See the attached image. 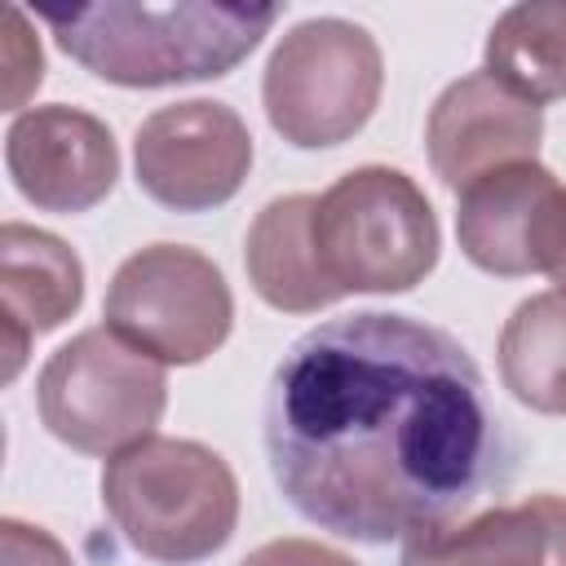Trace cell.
<instances>
[{"label":"cell","mask_w":566,"mask_h":566,"mask_svg":"<svg viewBox=\"0 0 566 566\" xmlns=\"http://www.w3.org/2000/svg\"><path fill=\"white\" fill-rule=\"evenodd\" d=\"M314 252L327 283L349 292H411L442 252V230L424 190L389 164L336 177L314 203Z\"/></svg>","instance_id":"277c9868"},{"label":"cell","mask_w":566,"mask_h":566,"mask_svg":"<svg viewBox=\"0 0 566 566\" xmlns=\"http://www.w3.org/2000/svg\"><path fill=\"white\" fill-rule=\"evenodd\" d=\"M4 168L27 203L75 217L97 208L119 177L111 128L66 102L22 111L4 133Z\"/></svg>","instance_id":"9c48e42d"},{"label":"cell","mask_w":566,"mask_h":566,"mask_svg":"<svg viewBox=\"0 0 566 566\" xmlns=\"http://www.w3.org/2000/svg\"><path fill=\"white\" fill-rule=\"evenodd\" d=\"M553 190L557 177L535 159L495 168L464 186L455 203V239L469 265L500 279L531 274V230Z\"/></svg>","instance_id":"4fadbf2b"},{"label":"cell","mask_w":566,"mask_h":566,"mask_svg":"<svg viewBox=\"0 0 566 566\" xmlns=\"http://www.w3.org/2000/svg\"><path fill=\"white\" fill-rule=\"evenodd\" d=\"M102 509L146 562L195 566L230 544L239 526V482L212 447L150 433L106 460Z\"/></svg>","instance_id":"3957f363"},{"label":"cell","mask_w":566,"mask_h":566,"mask_svg":"<svg viewBox=\"0 0 566 566\" xmlns=\"http://www.w3.org/2000/svg\"><path fill=\"white\" fill-rule=\"evenodd\" d=\"M283 500L340 539L451 526L513 478V442L469 349L407 314L327 318L270 376L261 411Z\"/></svg>","instance_id":"6da1fadb"},{"label":"cell","mask_w":566,"mask_h":566,"mask_svg":"<svg viewBox=\"0 0 566 566\" xmlns=\"http://www.w3.org/2000/svg\"><path fill=\"white\" fill-rule=\"evenodd\" d=\"M0 562L4 566H75L71 553L31 522L18 517H0Z\"/></svg>","instance_id":"d6986e66"},{"label":"cell","mask_w":566,"mask_h":566,"mask_svg":"<svg viewBox=\"0 0 566 566\" xmlns=\"http://www.w3.org/2000/svg\"><path fill=\"white\" fill-rule=\"evenodd\" d=\"M239 566H358L349 553L332 548V544H318V539H305V535H283V539H270L261 548H252Z\"/></svg>","instance_id":"ffe728a7"},{"label":"cell","mask_w":566,"mask_h":566,"mask_svg":"<svg viewBox=\"0 0 566 566\" xmlns=\"http://www.w3.org/2000/svg\"><path fill=\"white\" fill-rule=\"evenodd\" d=\"M398 566H566V495L539 491L407 535Z\"/></svg>","instance_id":"7c38bea8"},{"label":"cell","mask_w":566,"mask_h":566,"mask_svg":"<svg viewBox=\"0 0 566 566\" xmlns=\"http://www.w3.org/2000/svg\"><path fill=\"white\" fill-rule=\"evenodd\" d=\"M314 203L318 195L270 199L243 239V265L252 292L283 314H318L340 301L314 252Z\"/></svg>","instance_id":"5bb4252c"},{"label":"cell","mask_w":566,"mask_h":566,"mask_svg":"<svg viewBox=\"0 0 566 566\" xmlns=\"http://www.w3.org/2000/svg\"><path fill=\"white\" fill-rule=\"evenodd\" d=\"M385 88V57L367 27L349 18H305L279 35L261 106L270 128L296 150H327L363 133Z\"/></svg>","instance_id":"5b68a950"},{"label":"cell","mask_w":566,"mask_h":566,"mask_svg":"<svg viewBox=\"0 0 566 566\" xmlns=\"http://www.w3.org/2000/svg\"><path fill=\"white\" fill-rule=\"evenodd\" d=\"M164 402V363L124 345L106 323L57 345L35 380L40 424L84 455H115L150 438Z\"/></svg>","instance_id":"8992f818"},{"label":"cell","mask_w":566,"mask_h":566,"mask_svg":"<svg viewBox=\"0 0 566 566\" xmlns=\"http://www.w3.org/2000/svg\"><path fill=\"white\" fill-rule=\"evenodd\" d=\"M66 57L119 88H164L230 75L279 22V4H80L49 9Z\"/></svg>","instance_id":"7a4b0ae2"},{"label":"cell","mask_w":566,"mask_h":566,"mask_svg":"<svg viewBox=\"0 0 566 566\" xmlns=\"http://www.w3.org/2000/svg\"><path fill=\"white\" fill-rule=\"evenodd\" d=\"M106 327L164 367H195L234 327L226 274L186 243H150L119 261L102 305Z\"/></svg>","instance_id":"52a82bcc"},{"label":"cell","mask_w":566,"mask_h":566,"mask_svg":"<svg viewBox=\"0 0 566 566\" xmlns=\"http://www.w3.org/2000/svg\"><path fill=\"white\" fill-rule=\"evenodd\" d=\"M495 358L504 389L522 407L566 416V292L526 296L504 318Z\"/></svg>","instance_id":"2e32d148"},{"label":"cell","mask_w":566,"mask_h":566,"mask_svg":"<svg viewBox=\"0 0 566 566\" xmlns=\"http://www.w3.org/2000/svg\"><path fill=\"white\" fill-rule=\"evenodd\" d=\"M539 142H544V111L509 93L486 71L451 80L429 106V124H424V150L433 177L447 190H464L495 168L535 159Z\"/></svg>","instance_id":"30bf717a"},{"label":"cell","mask_w":566,"mask_h":566,"mask_svg":"<svg viewBox=\"0 0 566 566\" xmlns=\"http://www.w3.org/2000/svg\"><path fill=\"white\" fill-rule=\"evenodd\" d=\"M531 274H548L553 292H566V186L544 199L531 230Z\"/></svg>","instance_id":"ac0fdd59"},{"label":"cell","mask_w":566,"mask_h":566,"mask_svg":"<svg viewBox=\"0 0 566 566\" xmlns=\"http://www.w3.org/2000/svg\"><path fill=\"white\" fill-rule=\"evenodd\" d=\"M84 301V261L57 234L27 221L0 226V354L4 380L27 363L35 336L62 327Z\"/></svg>","instance_id":"8fae6325"},{"label":"cell","mask_w":566,"mask_h":566,"mask_svg":"<svg viewBox=\"0 0 566 566\" xmlns=\"http://www.w3.org/2000/svg\"><path fill=\"white\" fill-rule=\"evenodd\" d=\"M482 62L491 80L535 106L566 97V0L504 9L486 31Z\"/></svg>","instance_id":"9a60e30c"},{"label":"cell","mask_w":566,"mask_h":566,"mask_svg":"<svg viewBox=\"0 0 566 566\" xmlns=\"http://www.w3.org/2000/svg\"><path fill=\"white\" fill-rule=\"evenodd\" d=\"M4 22H9L4 27V80H9L4 102H9V111H18L22 97L31 88H40V80H44V53H40V40L27 31L22 9H9Z\"/></svg>","instance_id":"e0dca14e"},{"label":"cell","mask_w":566,"mask_h":566,"mask_svg":"<svg viewBox=\"0 0 566 566\" xmlns=\"http://www.w3.org/2000/svg\"><path fill=\"white\" fill-rule=\"evenodd\" d=\"M137 186L168 212H212L252 168V133L234 106L190 97L159 106L133 137Z\"/></svg>","instance_id":"ba28073f"}]
</instances>
